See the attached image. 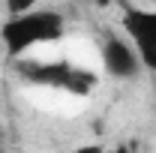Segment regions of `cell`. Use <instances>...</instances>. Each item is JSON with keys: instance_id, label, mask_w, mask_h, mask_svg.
I'll return each mask as SVG.
<instances>
[{"instance_id": "cell-4", "label": "cell", "mask_w": 156, "mask_h": 153, "mask_svg": "<svg viewBox=\"0 0 156 153\" xmlns=\"http://www.w3.org/2000/svg\"><path fill=\"white\" fill-rule=\"evenodd\" d=\"M3 6H6L9 15H18V12H27V9H36L39 0H3Z\"/></svg>"}, {"instance_id": "cell-2", "label": "cell", "mask_w": 156, "mask_h": 153, "mask_svg": "<svg viewBox=\"0 0 156 153\" xmlns=\"http://www.w3.org/2000/svg\"><path fill=\"white\" fill-rule=\"evenodd\" d=\"M123 33L135 45L141 63L147 69H156V9L129 6L123 12Z\"/></svg>"}, {"instance_id": "cell-1", "label": "cell", "mask_w": 156, "mask_h": 153, "mask_svg": "<svg viewBox=\"0 0 156 153\" xmlns=\"http://www.w3.org/2000/svg\"><path fill=\"white\" fill-rule=\"evenodd\" d=\"M66 33V21L60 12L54 9H27L18 15H9V18L0 24V42L6 48L9 57H24L27 51H33L39 45H48V42H60Z\"/></svg>"}, {"instance_id": "cell-3", "label": "cell", "mask_w": 156, "mask_h": 153, "mask_svg": "<svg viewBox=\"0 0 156 153\" xmlns=\"http://www.w3.org/2000/svg\"><path fill=\"white\" fill-rule=\"evenodd\" d=\"M99 60H102V69H105V75L111 78H120V81H129V78H135L138 72H141V57H138L135 45L129 42V39L117 36V33H111V36L102 42V54H99Z\"/></svg>"}]
</instances>
